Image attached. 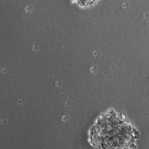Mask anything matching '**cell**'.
I'll return each instance as SVG.
<instances>
[{
  "instance_id": "6da1fadb",
  "label": "cell",
  "mask_w": 149,
  "mask_h": 149,
  "mask_svg": "<svg viewBox=\"0 0 149 149\" xmlns=\"http://www.w3.org/2000/svg\"><path fill=\"white\" fill-rule=\"evenodd\" d=\"M99 0H72L73 3H76L79 7L82 8H88L95 5Z\"/></svg>"
}]
</instances>
